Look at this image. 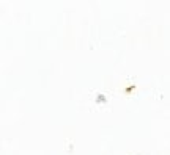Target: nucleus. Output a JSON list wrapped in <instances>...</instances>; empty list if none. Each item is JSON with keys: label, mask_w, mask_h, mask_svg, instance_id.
Returning <instances> with one entry per match:
<instances>
[]
</instances>
